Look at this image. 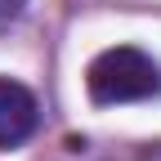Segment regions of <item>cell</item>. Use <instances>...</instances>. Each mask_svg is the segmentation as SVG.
Masks as SVG:
<instances>
[{"instance_id":"obj_1","label":"cell","mask_w":161,"mask_h":161,"mask_svg":"<svg viewBox=\"0 0 161 161\" xmlns=\"http://www.w3.org/2000/svg\"><path fill=\"white\" fill-rule=\"evenodd\" d=\"M85 94L94 108H121V103H143L161 94V63L139 45H112L90 58L85 67Z\"/></svg>"},{"instance_id":"obj_2","label":"cell","mask_w":161,"mask_h":161,"mask_svg":"<svg viewBox=\"0 0 161 161\" xmlns=\"http://www.w3.org/2000/svg\"><path fill=\"white\" fill-rule=\"evenodd\" d=\"M40 125V103L36 94L14 76H0V152L23 148Z\"/></svg>"},{"instance_id":"obj_3","label":"cell","mask_w":161,"mask_h":161,"mask_svg":"<svg viewBox=\"0 0 161 161\" xmlns=\"http://www.w3.org/2000/svg\"><path fill=\"white\" fill-rule=\"evenodd\" d=\"M23 9H27V0H0V27H5V23H14Z\"/></svg>"}]
</instances>
